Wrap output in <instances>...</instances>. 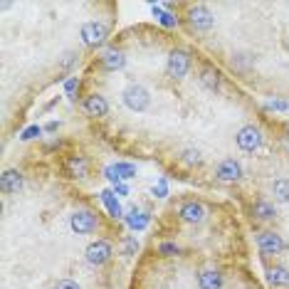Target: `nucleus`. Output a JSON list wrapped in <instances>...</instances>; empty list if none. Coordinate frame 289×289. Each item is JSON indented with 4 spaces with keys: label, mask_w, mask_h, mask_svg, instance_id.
Instances as JSON below:
<instances>
[{
    "label": "nucleus",
    "mask_w": 289,
    "mask_h": 289,
    "mask_svg": "<svg viewBox=\"0 0 289 289\" xmlns=\"http://www.w3.org/2000/svg\"><path fill=\"white\" fill-rule=\"evenodd\" d=\"M153 195H156V198H166V195H168V183H166V178H158V183L153 186Z\"/></svg>",
    "instance_id": "nucleus-26"
},
{
    "label": "nucleus",
    "mask_w": 289,
    "mask_h": 289,
    "mask_svg": "<svg viewBox=\"0 0 289 289\" xmlns=\"http://www.w3.org/2000/svg\"><path fill=\"white\" fill-rule=\"evenodd\" d=\"M99 195H101V203L106 205V210H109V215L114 217V220H119V217H124V210H121V205H119V200H116V195H114V191H101Z\"/></svg>",
    "instance_id": "nucleus-14"
},
{
    "label": "nucleus",
    "mask_w": 289,
    "mask_h": 289,
    "mask_svg": "<svg viewBox=\"0 0 289 289\" xmlns=\"http://www.w3.org/2000/svg\"><path fill=\"white\" fill-rule=\"evenodd\" d=\"M267 109H272V111H287L289 104L282 101V99H275V101H267Z\"/></svg>",
    "instance_id": "nucleus-31"
},
{
    "label": "nucleus",
    "mask_w": 289,
    "mask_h": 289,
    "mask_svg": "<svg viewBox=\"0 0 289 289\" xmlns=\"http://www.w3.org/2000/svg\"><path fill=\"white\" fill-rule=\"evenodd\" d=\"M67 168H70V176L74 178H87V161L82 156H72L67 161Z\"/></svg>",
    "instance_id": "nucleus-18"
},
{
    "label": "nucleus",
    "mask_w": 289,
    "mask_h": 289,
    "mask_svg": "<svg viewBox=\"0 0 289 289\" xmlns=\"http://www.w3.org/2000/svg\"><path fill=\"white\" fill-rule=\"evenodd\" d=\"M188 22H191V27L193 30H210L213 27V22H215V17H213V12L205 7V5H193L191 10H188Z\"/></svg>",
    "instance_id": "nucleus-2"
},
{
    "label": "nucleus",
    "mask_w": 289,
    "mask_h": 289,
    "mask_svg": "<svg viewBox=\"0 0 289 289\" xmlns=\"http://www.w3.org/2000/svg\"><path fill=\"white\" fill-rule=\"evenodd\" d=\"M87 262L92 265V267H101L109 257H111V245L109 242H104V240H96V242H92L89 247H87Z\"/></svg>",
    "instance_id": "nucleus-4"
},
{
    "label": "nucleus",
    "mask_w": 289,
    "mask_h": 289,
    "mask_svg": "<svg viewBox=\"0 0 289 289\" xmlns=\"http://www.w3.org/2000/svg\"><path fill=\"white\" fill-rule=\"evenodd\" d=\"M158 22H161L163 27H176V25H178V17H176L173 12H161Z\"/></svg>",
    "instance_id": "nucleus-25"
},
{
    "label": "nucleus",
    "mask_w": 289,
    "mask_h": 289,
    "mask_svg": "<svg viewBox=\"0 0 289 289\" xmlns=\"http://www.w3.org/2000/svg\"><path fill=\"white\" fill-rule=\"evenodd\" d=\"M111 168H114V173H116L119 181H129V178L136 176V166H131V163H114Z\"/></svg>",
    "instance_id": "nucleus-22"
},
{
    "label": "nucleus",
    "mask_w": 289,
    "mask_h": 289,
    "mask_svg": "<svg viewBox=\"0 0 289 289\" xmlns=\"http://www.w3.org/2000/svg\"><path fill=\"white\" fill-rule=\"evenodd\" d=\"M200 84L208 87L210 92H215L217 87H220V74H217L215 70H210V67H205V70L200 72Z\"/></svg>",
    "instance_id": "nucleus-20"
},
{
    "label": "nucleus",
    "mask_w": 289,
    "mask_h": 289,
    "mask_svg": "<svg viewBox=\"0 0 289 289\" xmlns=\"http://www.w3.org/2000/svg\"><path fill=\"white\" fill-rule=\"evenodd\" d=\"M55 289H82L74 280H60L57 285H55Z\"/></svg>",
    "instance_id": "nucleus-32"
},
{
    "label": "nucleus",
    "mask_w": 289,
    "mask_h": 289,
    "mask_svg": "<svg viewBox=\"0 0 289 289\" xmlns=\"http://www.w3.org/2000/svg\"><path fill=\"white\" fill-rule=\"evenodd\" d=\"M74 62H77V55H74V52H65V55L60 57V70H70Z\"/></svg>",
    "instance_id": "nucleus-28"
},
{
    "label": "nucleus",
    "mask_w": 289,
    "mask_h": 289,
    "mask_svg": "<svg viewBox=\"0 0 289 289\" xmlns=\"http://www.w3.org/2000/svg\"><path fill=\"white\" fill-rule=\"evenodd\" d=\"M22 188V173L20 171H5L0 176V191L2 193H17Z\"/></svg>",
    "instance_id": "nucleus-12"
},
{
    "label": "nucleus",
    "mask_w": 289,
    "mask_h": 289,
    "mask_svg": "<svg viewBox=\"0 0 289 289\" xmlns=\"http://www.w3.org/2000/svg\"><path fill=\"white\" fill-rule=\"evenodd\" d=\"M126 225L131 227V230H146L148 227V215L146 213H141V210H136V208H131L129 210V215H126Z\"/></svg>",
    "instance_id": "nucleus-16"
},
{
    "label": "nucleus",
    "mask_w": 289,
    "mask_h": 289,
    "mask_svg": "<svg viewBox=\"0 0 289 289\" xmlns=\"http://www.w3.org/2000/svg\"><path fill=\"white\" fill-rule=\"evenodd\" d=\"M148 101H151V96H148V92L141 84H129L124 89V104L131 111H144L146 106H148Z\"/></svg>",
    "instance_id": "nucleus-1"
},
{
    "label": "nucleus",
    "mask_w": 289,
    "mask_h": 289,
    "mask_svg": "<svg viewBox=\"0 0 289 289\" xmlns=\"http://www.w3.org/2000/svg\"><path fill=\"white\" fill-rule=\"evenodd\" d=\"M158 252L161 255H178V245L176 242H163V245H158Z\"/></svg>",
    "instance_id": "nucleus-29"
},
{
    "label": "nucleus",
    "mask_w": 289,
    "mask_h": 289,
    "mask_svg": "<svg viewBox=\"0 0 289 289\" xmlns=\"http://www.w3.org/2000/svg\"><path fill=\"white\" fill-rule=\"evenodd\" d=\"M225 277L217 270H203L198 275V289H222Z\"/></svg>",
    "instance_id": "nucleus-10"
},
{
    "label": "nucleus",
    "mask_w": 289,
    "mask_h": 289,
    "mask_svg": "<svg viewBox=\"0 0 289 289\" xmlns=\"http://www.w3.org/2000/svg\"><path fill=\"white\" fill-rule=\"evenodd\" d=\"M257 247L262 255H280L285 250V240L277 232H260L257 235Z\"/></svg>",
    "instance_id": "nucleus-6"
},
{
    "label": "nucleus",
    "mask_w": 289,
    "mask_h": 289,
    "mask_svg": "<svg viewBox=\"0 0 289 289\" xmlns=\"http://www.w3.org/2000/svg\"><path fill=\"white\" fill-rule=\"evenodd\" d=\"M82 42L84 45H101L104 40H106V27L101 25V22H87V25H82Z\"/></svg>",
    "instance_id": "nucleus-9"
},
{
    "label": "nucleus",
    "mask_w": 289,
    "mask_h": 289,
    "mask_svg": "<svg viewBox=\"0 0 289 289\" xmlns=\"http://www.w3.org/2000/svg\"><path fill=\"white\" fill-rule=\"evenodd\" d=\"M215 176H217V181H222V183H235V181H240L242 168H240V163L235 158H225V161L217 163Z\"/></svg>",
    "instance_id": "nucleus-8"
},
{
    "label": "nucleus",
    "mask_w": 289,
    "mask_h": 289,
    "mask_svg": "<svg viewBox=\"0 0 289 289\" xmlns=\"http://www.w3.org/2000/svg\"><path fill=\"white\" fill-rule=\"evenodd\" d=\"M139 250V242H136V237H126V242H124V255H134Z\"/></svg>",
    "instance_id": "nucleus-30"
},
{
    "label": "nucleus",
    "mask_w": 289,
    "mask_h": 289,
    "mask_svg": "<svg viewBox=\"0 0 289 289\" xmlns=\"http://www.w3.org/2000/svg\"><path fill=\"white\" fill-rule=\"evenodd\" d=\"M84 109H87L89 116H104L109 111V104H106V99L101 94H89L84 99Z\"/></svg>",
    "instance_id": "nucleus-11"
},
{
    "label": "nucleus",
    "mask_w": 289,
    "mask_h": 289,
    "mask_svg": "<svg viewBox=\"0 0 289 289\" xmlns=\"http://www.w3.org/2000/svg\"><path fill=\"white\" fill-rule=\"evenodd\" d=\"M101 62H104V67L109 70V72H116V70H121L124 67V55L121 52H116V50H111V52H106L104 57H101Z\"/></svg>",
    "instance_id": "nucleus-17"
},
{
    "label": "nucleus",
    "mask_w": 289,
    "mask_h": 289,
    "mask_svg": "<svg viewBox=\"0 0 289 289\" xmlns=\"http://www.w3.org/2000/svg\"><path fill=\"white\" fill-rule=\"evenodd\" d=\"M252 213L260 217V220H275V217H277V210H275L270 203H265V200H257V203L252 205Z\"/></svg>",
    "instance_id": "nucleus-19"
},
{
    "label": "nucleus",
    "mask_w": 289,
    "mask_h": 289,
    "mask_svg": "<svg viewBox=\"0 0 289 289\" xmlns=\"http://www.w3.org/2000/svg\"><path fill=\"white\" fill-rule=\"evenodd\" d=\"M40 134H42V129H40L37 124H32V126H27V129L20 134V139H22V141H32V139H37Z\"/></svg>",
    "instance_id": "nucleus-24"
},
{
    "label": "nucleus",
    "mask_w": 289,
    "mask_h": 289,
    "mask_svg": "<svg viewBox=\"0 0 289 289\" xmlns=\"http://www.w3.org/2000/svg\"><path fill=\"white\" fill-rule=\"evenodd\" d=\"M235 139H237V146L242 151H257L262 146V131L257 126H242Z\"/></svg>",
    "instance_id": "nucleus-5"
},
{
    "label": "nucleus",
    "mask_w": 289,
    "mask_h": 289,
    "mask_svg": "<svg viewBox=\"0 0 289 289\" xmlns=\"http://www.w3.org/2000/svg\"><path fill=\"white\" fill-rule=\"evenodd\" d=\"M181 161H183L186 166H198V163H200V151H198V148H186L183 156H181Z\"/></svg>",
    "instance_id": "nucleus-23"
},
{
    "label": "nucleus",
    "mask_w": 289,
    "mask_h": 289,
    "mask_svg": "<svg viewBox=\"0 0 289 289\" xmlns=\"http://www.w3.org/2000/svg\"><path fill=\"white\" fill-rule=\"evenodd\" d=\"M45 129H47V131H57V121H50Z\"/></svg>",
    "instance_id": "nucleus-34"
},
{
    "label": "nucleus",
    "mask_w": 289,
    "mask_h": 289,
    "mask_svg": "<svg viewBox=\"0 0 289 289\" xmlns=\"http://www.w3.org/2000/svg\"><path fill=\"white\" fill-rule=\"evenodd\" d=\"M70 227H72V232H77V235H89V232L96 230V215L89 213V210H77L70 217Z\"/></svg>",
    "instance_id": "nucleus-3"
},
{
    "label": "nucleus",
    "mask_w": 289,
    "mask_h": 289,
    "mask_svg": "<svg viewBox=\"0 0 289 289\" xmlns=\"http://www.w3.org/2000/svg\"><path fill=\"white\" fill-rule=\"evenodd\" d=\"M181 217H183L186 222H200V220L205 217V208H203L200 203L191 200V203H186V205L181 208Z\"/></svg>",
    "instance_id": "nucleus-13"
},
{
    "label": "nucleus",
    "mask_w": 289,
    "mask_h": 289,
    "mask_svg": "<svg viewBox=\"0 0 289 289\" xmlns=\"http://www.w3.org/2000/svg\"><path fill=\"white\" fill-rule=\"evenodd\" d=\"M77 89H79V79H77V77H72V79H67V82H65V94H67L70 99H74Z\"/></svg>",
    "instance_id": "nucleus-27"
},
{
    "label": "nucleus",
    "mask_w": 289,
    "mask_h": 289,
    "mask_svg": "<svg viewBox=\"0 0 289 289\" xmlns=\"http://www.w3.org/2000/svg\"><path fill=\"white\" fill-rule=\"evenodd\" d=\"M111 191H114V195H129V186L126 183H116Z\"/></svg>",
    "instance_id": "nucleus-33"
},
{
    "label": "nucleus",
    "mask_w": 289,
    "mask_h": 289,
    "mask_svg": "<svg viewBox=\"0 0 289 289\" xmlns=\"http://www.w3.org/2000/svg\"><path fill=\"white\" fill-rule=\"evenodd\" d=\"M272 193L280 203H289V181L287 178H277L275 186H272Z\"/></svg>",
    "instance_id": "nucleus-21"
},
{
    "label": "nucleus",
    "mask_w": 289,
    "mask_h": 289,
    "mask_svg": "<svg viewBox=\"0 0 289 289\" xmlns=\"http://www.w3.org/2000/svg\"><path fill=\"white\" fill-rule=\"evenodd\" d=\"M191 67V55L186 50H173L168 55V74L171 77H186Z\"/></svg>",
    "instance_id": "nucleus-7"
},
{
    "label": "nucleus",
    "mask_w": 289,
    "mask_h": 289,
    "mask_svg": "<svg viewBox=\"0 0 289 289\" xmlns=\"http://www.w3.org/2000/svg\"><path fill=\"white\" fill-rule=\"evenodd\" d=\"M267 280L272 287H289V270L287 267H270Z\"/></svg>",
    "instance_id": "nucleus-15"
}]
</instances>
